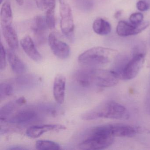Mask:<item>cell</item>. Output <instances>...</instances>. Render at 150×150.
I'll return each instance as SVG.
<instances>
[{
  "mask_svg": "<svg viewBox=\"0 0 150 150\" xmlns=\"http://www.w3.org/2000/svg\"><path fill=\"white\" fill-rule=\"evenodd\" d=\"M74 79L78 85L84 88L96 86L110 87L119 82L120 76L117 72L96 68H86L76 72Z\"/></svg>",
  "mask_w": 150,
  "mask_h": 150,
  "instance_id": "6da1fadb",
  "label": "cell"
},
{
  "mask_svg": "<svg viewBox=\"0 0 150 150\" xmlns=\"http://www.w3.org/2000/svg\"><path fill=\"white\" fill-rule=\"evenodd\" d=\"M108 124L96 126L87 132L79 147L81 150H98L106 149L114 142Z\"/></svg>",
  "mask_w": 150,
  "mask_h": 150,
  "instance_id": "7a4b0ae2",
  "label": "cell"
},
{
  "mask_svg": "<svg viewBox=\"0 0 150 150\" xmlns=\"http://www.w3.org/2000/svg\"><path fill=\"white\" fill-rule=\"evenodd\" d=\"M129 112L122 104L114 101H107L82 114L81 119L86 121L100 118L125 120L129 118Z\"/></svg>",
  "mask_w": 150,
  "mask_h": 150,
  "instance_id": "3957f363",
  "label": "cell"
},
{
  "mask_svg": "<svg viewBox=\"0 0 150 150\" xmlns=\"http://www.w3.org/2000/svg\"><path fill=\"white\" fill-rule=\"evenodd\" d=\"M117 55L118 52L114 49L94 47L81 54L78 60L81 64L89 66L103 65L110 63Z\"/></svg>",
  "mask_w": 150,
  "mask_h": 150,
  "instance_id": "277c9868",
  "label": "cell"
},
{
  "mask_svg": "<svg viewBox=\"0 0 150 150\" xmlns=\"http://www.w3.org/2000/svg\"><path fill=\"white\" fill-rule=\"evenodd\" d=\"M145 53L132 52V57L119 73L120 79L130 80L136 78L144 66Z\"/></svg>",
  "mask_w": 150,
  "mask_h": 150,
  "instance_id": "5b68a950",
  "label": "cell"
},
{
  "mask_svg": "<svg viewBox=\"0 0 150 150\" xmlns=\"http://www.w3.org/2000/svg\"><path fill=\"white\" fill-rule=\"evenodd\" d=\"M59 3L61 30L69 40H73L74 26L71 9L64 0H59Z\"/></svg>",
  "mask_w": 150,
  "mask_h": 150,
  "instance_id": "8992f818",
  "label": "cell"
},
{
  "mask_svg": "<svg viewBox=\"0 0 150 150\" xmlns=\"http://www.w3.org/2000/svg\"><path fill=\"white\" fill-rule=\"evenodd\" d=\"M48 42L52 51L55 56L60 59H66L70 56V48L64 42L59 40L54 33L48 37Z\"/></svg>",
  "mask_w": 150,
  "mask_h": 150,
  "instance_id": "52a82bcc",
  "label": "cell"
},
{
  "mask_svg": "<svg viewBox=\"0 0 150 150\" xmlns=\"http://www.w3.org/2000/svg\"><path fill=\"white\" fill-rule=\"evenodd\" d=\"M149 22H144L138 25H134L126 21H121L118 23L117 27V33L121 37L137 35L144 30L149 26Z\"/></svg>",
  "mask_w": 150,
  "mask_h": 150,
  "instance_id": "ba28073f",
  "label": "cell"
},
{
  "mask_svg": "<svg viewBox=\"0 0 150 150\" xmlns=\"http://www.w3.org/2000/svg\"><path fill=\"white\" fill-rule=\"evenodd\" d=\"M39 117V112L32 109L23 110L9 117L6 121L10 123L24 124L32 122Z\"/></svg>",
  "mask_w": 150,
  "mask_h": 150,
  "instance_id": "9c48e42d",
  "label": "cell"
},
{
  "mask_svg": "<svg viewBox=\"0 0 150 150\" xmlns=\"http://www.w3.org/2000/svg\"><path fill=\"white\" fill-rule=\"evenodd\" d=\"M66 127L59 124H46L31 126L26 131V134L29 137L37 138L45 132L50 131L64 130Z\"/></svg>",
  "mask_w": 150,
  "mask_h": 150,
  "instance_id": "30bf717a",
  "label": "cell"
},
{
  "mask_svg": "<svg viewBox=\"0 0 150 150\" xmlns=\"http://www.w3.org/2000/svg\"><path fill=\"white\" fill-rule=\"evenodd\" d=\"M109 125L110 133L114 137H130L136 135L139 131L137 128L128 125L115 123Z\"/></svg>",
  "mask_w": 150,
  "mask_h": 150,
  "instance_id": "8fae6325",
  "label": "cell"
},
{
  "mask_svg": "<svg viewBox=\"0 0 150 150\" xmlns=\"http://www.w3.org/2000/svg\"><path fill=\"white\" fill-rule=\"evenodd\" d=\"M66 85L65 77L62 74H57L54 79L53 91L54 99L58 104H62L64 101Z\"/></svg>",
  "mask_w": 150,
  "mask_h": 150,
  "instance_id": "7c38bea8",
  "label": "cell"
},
{
  "mask_svg": "<svg viewBox=\"0 0 150 150\" xmlns=\"http://www.w3.org/2000/svg\"><path fill=\"white\" fill-rule=\"evenodd\" d=\"M21 45L27 55L35 62H40L42 57L29 36L24 37L21 42Z\"/></svg>",
  "mask_w": 150,
  "mask_h": 150,
  "instance_id": "4fadbf2b",
  "label": "cell"
},
{
  "mask_svg": "<svg viewBox=\"0 0 150 150\" xmlns=\"http://www.w3.org/2000/svg\"><path fill=\"white\" fill-rule=\"evenodd\" d=\"M27 100L23 97H21L5 104L0 110V118L1 122H6L14 111L22 105L26 103Z\"/></svg>",
  "mask_w": 150,
  "mask_h": 150,
  "instance_id": "5bb4252c",
  "label": "cell"
},
{
  "mask_svg": "<svg viewBox=\"0 0 150 150\" xmlns=\"http://www.w3.org/2000/svg\"><path fill=\"white\" fill-rule=\"evenodd\" d=\"M3 35L11 50H16L19 47L17 34L12 25L1 26Z\"/></svg>",
  "mask_w": 150,
  "mask_h": 150,
  "instance_id": "9a60e30c",
  "label": "cell"
},
{
  "mask_svg": "<svg viewBox=\"0 0 150 150\" xmlns=\"http://www.w3.org/2000/svg\"><path fill=\"white\" fill-rule=\"evenodd\" d=\"M37 110L40 114L48 116L57 117L62 115L63 110L57 104L52 103H44L37 106Z\"/></svg>",
  "mask_w": 150,
  "mask_h": 150,
  "instance_id": "2e32d148",
  "label": "cell"
},
{
  "mask_svg": "<svg viewBox=\"0 0 150 150\" xmlns=\"http://www.w3.org/2000/svg\"><path fill=\"white\" fill-rule=\"evenodd\" d=\"M7 56L9 64L14 72L21 74L26 71V66L12 50H8Z\"/></svg>",
  "mask_w": 150,
  "mask_h": 150,
  "instance_id": "e0dca14e",
  "label": "cell"
},
{
  "mask_svg": "<svg viewBox=\"0 0 150 150\" xmlns=\"http://www.w3.org/2000/svg\"><path fill=\"white\" fill-rule=\"evenodd\" d=\"M39 79L33 75H24L17 77L16 83L19 87L23 89H28L35 86L39 82Z\"/></svg>",
  "mask_w": 150,
  "mask_h": 150,
  "instance_id": "ac0fdd59",
  "label": "cell"
},
{
  "mask_svg": "<svg viewBox=\"0 0 150 150\" xmlns=\"http://www.w3.org/2000/svg\"><path fill=\"white\" fill-rule=\"evenodd\" d=\"M13 13L10 3L6 1L1 7L0 15V21L1 26L12 25Z\"/></svg>",
  "mask_w": 150,
  "mask_h": 150,
  "instance_id": "d6986e66",
  "label": "cell"
},
{
  "mask_svg": "<svg viewBox=\"0 0 150 150\" xmlns=\"http://www.w3.org/2000/svg\"><path fill=\"white\" fill-rule=\"evenodd\" d=\"M93 28L96 33L100 35H108L111 30L110 24L102 18H98L94 21Z\"/></svg>",
  "mask_w": 150,
  "mask_h": 150,
  "instance_id": "ffe728a7",
  "label": "cell"
},
{
  "mask_svg": "<svg viewBox=\"0 0 150 150\" xmlns=\"http://www.w3.org/2000/svg\"><path fill=\"white\" fill-rule=\"evenodd\" d=\"M36 148L38 150H55L60 149V146L56 142L48 140H38L36 143Z\"/></svg>",
  "mask_w": 150,
  "mask_h": 150,
  "instance_id": "44dd1931",
  "label": "cell"
},
{
  "mask_svg": "<svg viewBox=\"0 0 150 150\" xmlns=\"http://www.w3.org/2000/svg\"><path fill=\"white\" fill-rule=\"evenodd\" d=\"M37 6L40 10L55 9L56 0H35Z\"/></svg>",
  "mask_w": 150,
  "mask_h": 150,
  "instance_id": "7402d4cb",
  "label": "cell"
},
{
  "mask_svg": "<svg viewBox=\"0 0 150 150\" xmlns=\"http://www.w3.org/2000/svg\"><path fill=\"white\" fill-rule=\"evenodd\" d=\"M13 92V87L10 83L0 84V100H2L11 96Z\"/></svg>",
  "mask_w": 150,
  "mask_h": 150,
  "instance_id": "603a6c76",
  "label": "cell"
},
{
  "mask_svg": "<svg viewBox=\"0 0 150 150\" xmlns=\"http://www.w3.org/2000/svg\"><path fill=\"white\" fill-rule=\"evenodd\" d=\"M45 19L48 28L50 29L55 28L56 26L55 9H49L47 10Z\"/></svg>",
  "mask_w": 150,
  "mask_h": 150,
  "instance_id": "cb8c5ba5",
  "label": "cell"
},
{
  "mask_svg": "<svg viewBox=\"0 0 150 150\" xmlns=\"http://www.w3.org/2000/svg\"><path fill=\"white\" fill-rule=\"evenodd\" d=\"M35 27L34 28L39 31L45 32L47 28H48L46 19L43 16H37L35 19Z\"/></svg>",
  "mask_w": 150,
  "mask_h": 150,
  "instance_id": "d4e9b609",
  "label": "cell"
},
{
  "mask_svg": "<svg viewBox=\"0 0 150 150\" xmlns=\"http://www.w3.org/2000/svg\"><path fill=\"white\" fill-rule=\"evenodd\" d=\"M77 5L82 10L88 11L92 8L93 0H76Z\"/></svg>",
  "mask_w": 150,
  "mask_h": 150,
  "instance_id": "484cf974",
  "label": "cell"
},
{
  "mask_svg": "<svg viewBox=\"0 0 150 150\" xmlns=\"http://www.w3.org/2000/svg\"><path fill=\"white\" fill-rule=\"evenodd\" d=\"M6 54L5 48L1 43V54H0V69L1 71H3L6 68Z\"/></svg>",
  "mask_w": 150,
  "mask_h": 150,
  "instance_id": "4316f807",
  "label": "cell"
},
{
  "mask_svg": "<svg viewBox=\"0 0 150 150\" xmlns=\"http://www.w3.org/2000/svg\"><path fill=\"white\" fill-rule=\"evenodd\" d=\"M144 16L141 13H136L131 15L129 21L131 23L134 25H138L143 22Z\"/></svg>",
  "mask_w": 150,
  "mask_h": 150,
  "instance_id": "83f0119b",
  "label": "cell"
},
{
  "mask_svg": "<svg viewBox=\"0 0 150 150\" xmlns=\"http://www.w3.org/2000/svg\"><path fill=\"white\" fill-rule=\"evenodd\" d=\"M137 7L139 11H147L149 8V5L146 1L142 0L139 1L137 3Z\"/></svg>",
  "mask_w": 150,
  "mask_h": 150,
  "instance_id": "f1b7e54d",
  "label": "cell"
},
{
  "mask_svg": "<svg viewBox=\"0 0 150 150\" xmlns=\"http://www.w3.org/2000/svg\"><path fill=\"white\" fill-rule=\"evenodd\" d=\"M9 150H25L26 149L23 146H11L10 148H8Z\"/></svg>",
  "mask_w": 150,
  "mask_h": 150,
  "instance_id": "f546056e",
  "label": "cell"
},
{
  "mask_svg": "<svg viewBox=\"0 0 150 150\" xmlns=\"http://www.w3.org/2000/svg\"><path fill=\"white\" fill-rule=\"evenodd\" d=\"M121 14H122V12H121V11H117V12L115 14V17L117 19V18H118V17L121 15Z\"/></svg>",
  "mask_w": 150,
  "mask_h": 150,
  "instance_id": "4dcf8cb0",
  "label": "cell"
},
{
  "mask_svg": "<svg viewBox=\"0 0 150 150\" xmlns=\"http://www.w3.org/2000/svg\"><path fill=\"white\" fill-rule=\"evenodd\" d=\"M16 1L18 3V5H20V6L23 5V2H24V0H16Z\"/></svg>",
  "mask_w": 150,
  "mask_h": 150,
  "instance_id": "1f68e13d",
  "label": "cell"
},
{
  "mask_svg": "<svg viewBox=\"0 0 150 150\" xmlns=\"http://www.w3.org/2000/svg\"><path fill=\"white\" fill-rule=\"evenodd\" d=\"M3 1V0H0V1H1V4L2 3V1Z\"/></svg>",
  "mask_w": 150,
  "mask_h": 150,
  "instance_id": "d6a6232c",
  "label": "cell"
}]
</instances>
